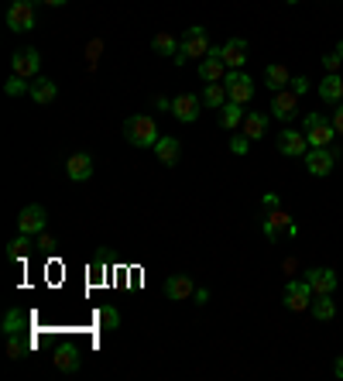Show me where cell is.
Returning a JSON list of instances; mask_svg holds the SVG:
<instances>
[{
	"mask_svg": "<svg viewBox=\"0 0 343 381\" xmlns=\"http://www.w3.org/2000/svg\"><path fill=\"white\" fill-rule=\"evenodd\" d=\"M124 137L131 141L134 148H154L158 145V124H154V117L148 114H134L124 120Z\"/></svg>",
	"mask_w": 343,
	"mask_h": 381,
	"instance_id": "6da1fadb",
	"label": "cell"
},
{
	"mask_svg": "<svg viewBox=\"0 0 343 381\" xmlns=\"http://www.w3.org/2000/svg\"><path fill=\"white\" fill-rule=\"evenodd\" d=\"M210 52L213 48H210V38H206V28L196 24V28H186V35L179 41V56L172 58V62H175V66H186L189 58H199V62H203Z\"/></svg>",
	"mask_w": 343,
	"mask_h": 381,
	"instance_id": "7a4b0ae2",
	"label": "cell"
},
{
	"mask_svg": "<svg viewBox=\"0 0 343 381\" xmlns=\"http://www.w3.org/2000/svg\"><path fill=\"white\" fill-rule=\"evenodd\" d=\"M302 131H305V137H309V148H329L333 137H337L333 120H326L323 114H305Z\"/></svg>",
	"mask_w": 343,
	"mask_h": 381,
	"instance_id": "3957f363",
	"label": "cell"
},
{
	"mask_svg": "<svg viewBox=\"0 0 343 381\" xmlns=\"http://www.w3.org/2000/svg\"><path fill=\"white\" fill-rule=\"evenodd\" d=\"M261 230H265L268 241H282V237H299V227H295V220L288 216L282 207L278 210H268L265 224H261Z\"/></svg>",
	"mask_w": 343,
	"mask_h": 381,
	"instance_id": "277c9868",
	"label": "cell"
},
{
	"mask_svg": "<svg viewBox=\"0 0 343 381\" xmlns=\"http://www.w3.org/2000/svg\"><path fill=\"white\" fill-rule=\"evenodd\" d=\"M223 86H227V96L230 103H250V96H254V79L248 73H241V69H230L227 76H223Z\"/></svg>",
	"mask_w": 343,
	"mask_h": 381,
	"instance_id": "5b68a950",
	"label": "cell"
},
{
	"mask_svg": "<svg viewBox=\"0 0 343 381\" xmlns=\"http://www.w3.org/2000/svg\"><path fill=\"white\" fill-rule=\"evenodd\" d=\"M203 96L196 93H179L175 100H172V114H175V120H182V124H192V120H199V114H203Z\"/></svg>",
	"mask_w": 343,
	"mask_h": 381,
	"instance_id": "8992f818",
	"label": "cell"
},
{
	"mask_svg": "<svg viewBox=\"0 0 343 381\" xmlns=\"http://www.w3.org/2000/svg\"><path fill=\"white\" fill-rule=\"evenodd\" d=\"M7 28L11 31H31L35 28V4L31 0H14L7 7Z\"/></svg>",
	"mask_w": 343,
	"mask_h": 381,
	"instance_id": "52a82bcc",
	"label": "cell"
},
{
	"mask_svg": "<svg viewBox=\"0 0 343 381\" xmlns=\"http://www.w3.org/2000/svg\"><path fill=\"white\" fill-rule=\"evenodd\" d=\"M312 299H316V292H312V286L309 282H288L285 286V309H292V313H302V309H309L312 306Z\"/></svg>",
	"mask_w": 343,
	"mask_h": 381,
	"instance_id": "ba28073f",
	"label": "cell"
},
{
	"mask_svg": "<svg viewBox=\"0 0 343 381\" xmlns=\"http://www.w3.org/2000/svg\"><path fill=\"white\" fill-rule=\"evenodd\" d=\"M45 227H48V213H45V207H38V203H31V207H24V210L18 213V230L21 234H45Z\"/></svg>",
	"mask_w": 343,
	"mask_h": 381,
	"instance_id": "9c48e42d",
	"label": "cell"
},
{
	"mask_svg": "<svg viewBox=\"0 0 343 381\" xmlns=\"http://www.w3.org/2000/svg\"><path fill=\"white\" fill-rule=\"evenodd\" d=\"M305 158V169H309V175H329L333 172V165H337V152L333 148H309V152L302 155Z\"/></svg>",
	"mask_w": 343,
	"mask_h": 381,
	"instance_id": "30bf717a",
	"label": "cell"
},
{
	"mask_svg": "<svg viewBox=\"0 0 343 381\" xmlns=\"http://www.w3.org/2000/svg\"><path fill=\"white\" fill-rule=\"evenodd\" d=\"M11 66H14V73H18V76L38 79V73H41V56H38V48H21V52H14Z\"/></svg>",
	"mask_w": 343,
	"mask_h": 381,
	"instance_id": "8fae6325",
	"label": "cell"
},
{
	"mask_svg": "<svg viewBox=\"0 0 343 381\" xmlns=\"http://www.w3.org/2000/svg\"><path fill=\"white\" fill-rule=\"evenodd\" d=\"M295 110H299V93L295 90H278L271 96V117L288 124V120H295Z\"/></svg>",
	"mask_w": 343,
	"mask_h": 381,
	"instance_id": "7c38bea8",
	"label": "cell"
},
{
	"mask_svg": "<svg viewBox=\"0 0 343 381\" xmlns=\"http://www.w3.org/2000/svg\"><path fill=\"white\" fill-rule=\"evenodd\" d=\"M278 152L288 155V158H302L305 152H309V137H305V131H282L278 134Z\"/></svg>",
	"mask_w": 343,
	"mask_h": 381,
	"instance_id": "4fadbf2b",
	"label": "cell"
},
{
	"mask_svg": "<svg viewBox=\"0 0 343 381\" xmlns=\"http://www.w3.org/2000/svg\"><path fill=\"white\" fill-rule=\"evenodd\" d=\"M305 282L312 286L316 296H333L337 292V271L333 268H312V271H305Z\"/></svg>",
	"mask_w": 343,
	"mask_h": 381,
	"instance_id": "5bb4252c",
	"label": "cell"
},
{
	"mask_svg": "<svg viewBox=\"0 0 343 381\" xmlns=\"http://www.w3.org/2000/svg\"><path fill=\"white\" fill-rule=\"evenodd\" d=\"M227 73L230 69H227V62L220 58V48H213L210 56L199 62V79H203V83H223Z\"/></svg>",
	"mask_w": 343,
	"mask_h": 381,
	"instance_id": "9a60e30c",
	"label": "cell"
},
{
	"mask_svg": "<svg viewBox=\"0 0 343 381\" xmlns=\"http://www.w3.org/2000/svg\"><path fill=\"white\" fill-rule=\"evenodd\" d=\"M65 175H69L73 182H86V179H93V155H86V152L69 155V162H65Z\"/></svg>",
	"mask_w": 343,
	"mask_h": 381,
	"instance_id": "2e32d148",
	"label": "cell"
},
{
	"mask_svg": "<svg viewBox=\"0 0 343 381\" xmlns=\"http://www.w3.org/2000/svg\"><path fill=\"white\" fill-rule=\"evenodd\" d=\"M196 286H192L189 275H169L165 278V296H169L172 303H189Z\"/></svg>",
	"mask_w": 343,
	"mask_h": 381,
	"instance_id": "e0dca14e",
	"label": "cell"
},
{
	"mask_svg": "<svg viewBox=\"0 0 343 381\" xmlns=\"http://www.w3.org/2000/svg\"><path fill=\"white\" fill-rule=\"evenodd\" d=\"M220 58L227 62V69H241L248 62V41L244 38H230L223 48H220Z\"/></svg>",
	"mask_w": 343,
	"mask_h": 381,
	"instance_id": "ac0fdd59",
	"label": "cell"
},
{
	"mask_svg": "<svg viewBox=\"0 0 343 381\" xmlns=\"http://www.w3.org/2000/svg\"><path fill=\"white\" fill-rule=\"evenodd\" d=\"M154 155H158V162L162 165H179V158H182V145H179V137H158V145H154Z\"/></svg>",
	"mask_w": 343,
	"mask_h": 381,
	"instance_id": "d6986e66",
	"label": "cell"
},
{
	"mask_svg": "<svg viewBox=\"0 0 343 381\" xmlns=\"http://www.w3.org/2000/svg\"><path fill=\"white\" fill-rule=\"evenodd\" d=\"M320 100L323 103H343V76L340 73H326L320 83Z\"/></svg>",
	"mask_w": 343,
	"mask_h": 381,
	"instance_id": "ffe728a7",
	"label": "cell"
},
{
	"mask_svg": "<svg viewBox=\"0 0 343 381\" xmlns=\"http://www.w3.org/2000/svg\"><path fill=\"white\" fill-rule=\"evenodd\" d=\"M265 83L271 93H278V90H288V83H292V73H288L282 62H271V66H265Z\"/></svg>",
	"mask_w": 343,
	"mask_h": 381,
	"instance_id": "44dd1931",
	"label": "cell"
},
{
	"mask_svg": "<svg viewBox=\"0 0 343 381\" xmlns=\"http://www.w3.org/2000/svg\"><path fill=\"white\" fill-rule=\"evenodd\" d=\"M241 127H244V137H248V141H258V137H265L268 134V117L261 114V110H250V114H244V124H241Z\"/></svg>",
	"mask_w": 343,
	"mask_h": 381,
	"instance_id": "7402d4cb",
	"label": "cell"
},
{
	"mask_svg": "<svg viewBox=\"0 0 343 381\" xmlns=\"http://www.w3.org/2000/svg\"><path fill=\"white\" fill-rule=\"evenodd\" d=\"M203 103H206L210 110H220V107H227V103H230L227 86H223V83H206V90H203Z\"/></svg>",
	"mask_w": 343,
	"mask_h": 381,
	"instance_id": "603a6c76",
	"label": "cell"
},
{
	"mask_svg": "<svg viewBox=\"0 0 343 381\" xmlns=\"http://www.w3.org/2000/svg\"><path fill=\"white\" fill-rule=\"evenodd\" d=\"M309 313H312L320 323H329V320L337 316V303H333V296H316L312 306H309Z\"/></svg>",
	"mask_w": 343,
	"mask_h": 381,
	"instance_id": "cb8c5ba5",
	"label": "cell"
},
{
	"mask_svg": "<svg viewBox=\"0 0 343 381\" xmlns=\"http://www.w3.org/2000/svg\"><path fill=\"white\" fill-rule=\"evenodd\" d=\"M56 96H58V86L52 83V79L38 76L35 83H31V100H35V103H52Z\"/></svg>",
	"mask_w": 343,
	"mask_h": 381,
	"instance_id": "d4e9b609",
	"label": "cell"
},
{
	"mask_svg": "<svg viewBox=\"0 0 343 381\" xmlns=\"http://www.w3.org/2000/svg\"><path fill=\"white\" fill-rule=\"evenodd\" d=\"M31 251H38V244H31V234H21V237H14V241L7 244V258H11V261H24Z\"/></svg>",
	"mask_w": 343,
	"mask_h": 381,
	"instance_id": "484cf974",
	"label": "cell"
},
{
	"mask_svg": "<svg viewBox=\"0 0 343 381\" xmlns=\"http://www.w3.org/2000/svg\"><path fill=\"white\" fill-rule=\"evenodd\" d=\"M56 367L58 371H65V375H76L79 367H83V361H79V350H73V347H62L56 354Z\"/></svg>",
	"mask_w": 343,
	"mask_h": 381,
	"instance_id": "4316f807",
	"label": "cell"
},
{
	"mask_svg": "<svg viewBox=\"0 0 343 381\" xmlns=\"http://www.w3.org/2000/svg\"><path fill=\"white\" fill-rule=\"evenodd\" d=\"M244 124V110H241V103H227V107H220V127L223 131H233V127H241Z\"/></svg>",
	"mask_w": 343,
	"mask_h": 381,
	"instance_id": "83f0119b",
	"label": "cell"
},
{
	"mask_svg": "<svg viewBox=\"0 0 343 381\" xmlns=\"http://www.w3.org/2000/svg\"><path fill=\"white\" fill-rule=\"evenodd\" d=\"M179 41L182 38H175V35H169V31H162V35H154L152 38V48L158 52V56H179Z\"/></svg>",
	"mask_w": 343,
	"mask_h": 381,
	"instance_id": "f1b7e54d",
	"label": "cell"
},
{
	"mask_svg": "<svg viewBox=\"0 0 343 381\" xmlns=\"http://www.w3.org/2000/svg\"><path fill=\"white\" fill-rule=\"evenodd\" d=\"M96 323H100V330H117L120 326V313L114 306H103V309H96Z\"/></svg>",
	"mask_w": 343,
	"mask_h": 381,
	"instance_id": "f546056e",
	"label": "cell"
},
{
	"mask_svg": "<svg viewBox=\"0 0 343 381\" xmlns=\"http://www.w3.org/2000/svg\"><path fill=\"white\" fill-rule=\"evenodd\" d=\"M24 323H28V316H24L21 309H11V313L4 316V333H7V337H11V333H21Z\"/></svg>",
	"mask_w": 343,
	"mask_h": 381,
	"instance_id": "4dcf8cb0",
	"label": "cell"
},
{
	"mask_svg": "<svg viewBox=\"0 0 343 381\" xmlns=\"http://www.w3.org/2000/svg\"><path fill=\"white\" fill-rule=\"evenodd\" d=\"M28 350H31V347L21 340V333H11V337H7V357H11V361H21Z\"/></svg>",
	"mask_w": 343,
	"mask_h": 381,
	"instance_id": "1f68e13d",
	"label": "cell"
},
{
	"mask_svg": "<svg viewBox=\"0 0 343 381\" xmlns=\"http://www.w3.org/2000/svg\"><path fill=\"white\" fill-rule=\"evenodd\" d=\"M4 93H7V96L31 93V83H28V79H24V76H18V73H14V76L7 79V86H4Z\"/></svg>",
	"mask_w": 343,
	"mask_h": 381,
	"instance_id": "d6a6232c",
	"label": "cell"
},
{
	"mask_svg": "<svg viewBox=\"0 0 343 381\" xmlns=\"http://www.w3.org/2000/svg\"><path fill=\"white\" fill-rule=\"evenodd\" d=\"M56 237H52V234H38V251L41 254H56Z\"/></svg>",
	"mask_w": 343,
	"mask_h": 381,
	"instance_id": "836d02e7",
	"label": "cell"
},
{
	"mask_svg": "<svg viewBox=\"0 0 343 381\" xmlns=\"http://www.w3.org/2000/svg\"><path fill=\"white\" fill-rule=\"evenodd\" d=\"M248 148H250V141L244 137V134H237V137H230V152L233 155H248Z\"/></svg>",
	"mask_w": 343,
	"mask_h": 381,
	"instance_id": "e575fe53",
	"label": "cell"
},
{
	"mask_svg": "<svg viewBox=\"0 0 343 381\" xmlns=\"http://www.w3.org/2000/svg\"><path fill=\"white\" fill-rule=\"evenodd\" d=\"M340 66H343V58L337 56V52L323 56V69H326V73H340Z\"/></svg>",
	"mask_w": 343,
	"mask_h": 381,
	"instance_id": "d590c367",
	"label": "cell"
},
{
	"mask_svg": "<svg viewBox=\"0 0 343 381\" xmlns=\"http://www.w3.org/2000/svg\"><path fill=\"white\" fill-rule=\"evenodd\" d=\"M288 90H295V93L302 96L305 90H309V79H305V76H295V79H292V83H288Z\"/></svg>",
	"mask_w": 343,
	"mask_h": 381,
	"instance_id": "8d00e7d4",
	"label": "cell"
},
{
	"mask_svg": "<svg viewBox=\"0 0 343 381\" xmlns=\"http://www.w3.org/2000/svg\"><path fill=\"white\" fill-rule=\"evenodd\" d=\"M329 120H333V127H337V134L343 137V103H337V110H333V117H329Z\"/></svg>",
	"mask_w": 343,
	"mask_h": 381,
	"instance_id": "74e56055",
	"label": "cell"
},
{
	"mask_svg": "<svg viewBox=\"0 0 343 381\" xmlns=\"http://www.w3.org/2000/svg\"><path fill=\"white\" fill-rule=\"evenodd\" d=\"M261 203H265V210H278V207H282V199H278L275 192H265V199H261Z\"/></svg>",
	"mask_w": 343,
	"mask_h": 381,
	"instance_id": "f35d334b",
	"label": "cell"
},
{
	"mask_svg": "<svg viewBox=\"0 0 343 381\" xmlns=\"http://www.w3.org/2000/svg\"><path fill=\"white\" fill-rule=\"evenodd\" d=\"M192 303L206 306V303H210V292H206V288H196V292H192Z\"/></svg>",
	"mask_w": 343,
	"mask_h": 381,
	"instance_id": "ab89813d",
	"label": "cell"
},
{
	"mask_svg": "<svg viewBox=\"0 0 343 381\" xmlns=\"http://www.w3.org/2000/svg\"><path fill=\"white\" fill-rule=\"evenodd\" d=\"M154 107H158V110H172V100H165V96H154Z\"/></svg>",
	"mask_w": 343,
	"mask_h": 381,
	"instance_id": "60d3db41",
	"label": "cell"
},
{
	"mask_svg": "<svg viewBox=\"0 0 343 381\" xmlns=\"http://www.w3.org/2000/svg\"><path fill=\"white\" fill-rule=\"evenodd\" d=\"M333 375H337V378H343V357H337V364H333Z\"/></svg>",
	"mask_w": 343,
	"mask_h": 381,
	"instance_id": "b9f144b4",
	"label": "cell"
},
{
	"mask_svg": "<svg viewBox=\"0 0 343 381\" xmlns=\"http://www.w3.org/2000/svg\"><path fill=\"white\" fill-rule=\"evenodd\" d=\"M45 4H48V7H62L65 0H45Z\"/></svg>",
	"mask_w": 343,
	"mask_h": 381,
	"instance_id": "7bdbcfd3",
	"label": "cell"
},
{
	"mask_svg": "<svg viewBox=\"0 0 343 381\" xmlns=\"http://www.w3.org/2000/svg\"><path fill=\"white\" fill-rule=\"evenodd\" d=\"M337 56H340V58H343V41H340V45H337Z\"/></svg>",
	"mask_w": 343,
	"mask_h": 381,
	"instance_id": "ee69618b",
	"label": "cell"
},
{
	"mask_svg": "<svg viewBox=\"0 0 343 381\" xmlns=\"http://www.w3.org/2000/svg\"><path fill=\"white\" fill-rule=\"evenodd\" d=\"M285 4H299V0H285Z\"/></svg>",
	"mask_w": 343,
	"mask_h": 381,
	"instance_id": "f6af8a7d",
	"label": "cell"
},
{
	"mask_svg": "<svg viewBox=\"0 0 343 381\" xmlns=\"http://www.w3.org/2000/svg\"><path fill=\"white\" fill-rule=\"evenodd\" d=\"M11 4H14V0H11Z\"/></svg>",
	"mask_w": 343,
	"mask_h": 381,
	"instance_id": "bcb514c9",
	"label": "cell"
}]
</instances>
